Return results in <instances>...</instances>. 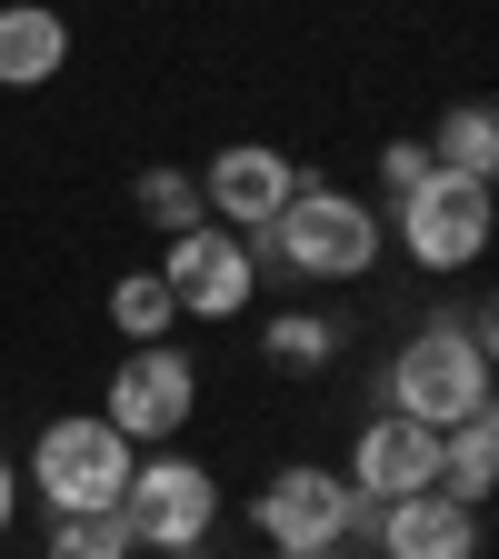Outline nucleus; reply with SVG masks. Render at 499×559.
Wrapping results in <instances>:
<instances>
[{
	"mask_svg": "<svg viewBox=\"0 0 499 559\" xmlns=\"http://www.w3.org/2000/svg\"><path fill=\"white\" fill-rule=\"evenodd\" d=\"M390 250L380 230V210L360 190H340V180H300V200L280 210V221L250 240L260 280H310V290H340V280H370Z\"/></svg>",
	"mask_w": 499,
	"mask_h": 559,
	"instance_id": "obj_1",
	"label": "nucleus"
},
{
	"mask_svg": "<svg viewBox=\"0 0 499 559\" xmlns=\"http://www.w3.org/2000/svg\"><path fill=\"white\" fill-rule=\"evenodd\" d=\"M130 469H140V450L100 409H60V419H40V440L21 460V489H40L50 520H91V510H120Z\"/></svg>",
	"mask_w": 499,
	"mask_h": 559,
	"instance_id": "obj_2",
	"label": "nucleus"
},
{
	"mask_svg": "<svg viewBox=\"0 0 499 559\" xmlns=\"http://www.w3.org/2000/svg\"><path fill=\"white\" fill-rule=\"evenodd\" d=\"M489 360H499V349L460 340L450 320L409 330V340L390 349V409H400V419H419V430H460V419H479V409H489Z\"/></svg>",
	"mask_w": 499,
	"mask_h": 559,
	"instance_id": "obj_3",
	"label": "nucleus"
},
{
	"mask_svg": "<svg viewBox=\"0 0 499 559\" xmlns=\"http://www.w3.org/2000/svg\"><path fill=\"white\" fill-rule=\"evenodd\" d=\"M120 530H130L140 559H200L210 530H221V479L180 450H151L120 489Z\"/></svg>",
	"mask_w": 499,
	"mask_h": 559,
	"instance_id": "obj_4",
	"label": "nucleus"
},
{
	"mask_svg": "<svg viewBox=\"0 0 499 559\" xmlns=\"http://www.w3.org/2000/svg\"><path fill=\"white\" fill-rule=\"evenodd\" d=\"M370 520L380 510L340 469H320V460H280L260 479V500H250V530L270 549H349V539H370Z\"/></svg>",
	"mask_w": 499,
	"mask_h": 559,
	"instance_id": "obj_5",
	"label": "nucleus"
},
{
	"mask_svg": "<svg viewBox=\"0 0 499 559\" xmlns=\"http://www.w3.org/2000/svg\"><path fill=\"white\" fill-rule=\"evenodd\" d=\"M489 180H460V170H430L409 200H390V240L409 250V270H430V280H460V270H479V250H489Z\"/></svg>",
	"mask_w": 499,
	"mask_h": 559,
	"instance_id": "obj_6",
	"label": "nucleus"
},
{
	"mask_svg": "<svg viewBox=\"0 0 499 559\" xmlns=\"http://www.w3.org/2000/svg\"><path fill=\"white\" fill-rule=\"evenodd\" d=\"M190 409H200V370H190L180 340L120 349V370H110V390H100V419H110L130 450H170V440L190 430Z\"/></svg>",
	"mask_w": 499,
	"mask_h": 559,
	"instance_id": "obj_7",
	"label": "nucleus"
},
{
	"mask_svg": "<svg viewBox=\"0 0 499 559\" xmlns=\"http://www.w3.org/2000/svg\"><path fill=\"white\" fill-rule=\"evenodd\" d=\"M161 290H170V310H180V320H240V310L260 300V260H250V240H240V230L200 221V230L161 240Z\"/></svg>",
	"mask_w": 499,
	"mask_h": 559,
	"instance_id": "obj_8",
	"label": "nucleus"
},
{
	"mask_svg": "<svg viewBox=\"0 0 499 559\" xmlns=\"http://www.w3.org/2000/svg\"><path fill=\"white\" fill-rule=\"evenodd\" d=\"M300 180H310V170H300L290 151H270V140H230V151H210V160H200V210H210L221 230L260 240L280 210L300 200Z\"/></svg>",
	"mask_w": 499,
	"mask_h": 559,
	"instance_id": "obj_9",
	"label": "nucleus"
},
{
	"mask_svg": "<svg viewBox=\"0 0 499 559\" xmlns=\"http://www.w3.org/2000/svg\"><path fill=\"white\" fill-rule=\"evenodd\" d=\"M430 469H440V430H419V419L380 409V419H360V440H349V469H340V479L360 489L370 510H390V500H419Z\"/></svg>",
	"mask_w": 499,
	"mask_h": 559,
	"instance_id": "obj_10",
	"label": "nucleus"
},
{
	"mask_svg": "<svg viewBox=\"0 0 499 559\" xmlns=\"http://www.w3.org/2000/svg\"><path fill=\"white\" fill-rule=\"evenodd\" d=\"M370 549H380V559H479V510L419 489V500H390V510L370 520Z\"/></svg>",
	"mask_w": 499,
	"mask_h": 559,
	"instance_id": "obj_11",
	"label": "nucleus"
},
{
	"mask_svg": "<svg viewBox=\"0 0 499 559\" xmlns=\"http://www.w3.org/2000/svg\"><path fill=\"white\" fill-rule=\"evenodd\" d=\"M70 70V21L50 0H0V91H50Z\"/></svg>",
	"mask_w": 499,
	"mask_h": 559,
	"instance_id": "obj_12",
	"label": "nucleus"
},
{
	"mask_svg": "<svg viewBox=\"0 0 499 559\" xmlns=\"http://www.w3.org/2000/svg\"><path fill=\"white\" fill-rule=\"evenodd\" d=\"M430 489H440V500H460V510H489V489H499V419H489V409L460 419V430H440Z\"/></svg>",
	"mask_w": 499,
	"mask_h": 559,
	"instance_id": "obj_13",
	"label": "nucleus"
},
{
	"mask_svg": "<svg viewBox=\"0 0 499 559\" xmlns=\"http://www.w3.org/2000/svg\"><path fill=\"white\" fill-rule=\"evenodd\" d=\"M260 360L290 370V380H320L340 360V320L330 310H280V320H260Z\"/></svg>",
	"mask_w": 499,
	"mask_h": 559,
	"instance_id": "obj_14",
	"label": "nucleus"
},
{
	"mask_svg": "<svg viewBox=\"0 0 499 559\" xmlns=\"http://www.w3.org/2000/svg\"><path fill=\"white\" fill-rule=\"evenodd\" d=\"M430 160H440V170H460V180H499V110H489V100H460V110H440Z\"/></svg>",
	"mask_w": 499,
	"mask_h": 559,
	"instance_id": "obj_15",
	"label": "nucleus"
},
{
	"mask_svg": "<svg viewBox=\"0 0 499 559\" xmlns=\"http://www.w3.org/2000/svg\"><path fill=\"white\" fill-rule=\"evenodd\" d=\"M110 330H120V349H151V340L180 330V310H170V290H161V270H120V280H110Z\"/></svg>",
	"mask_w": 499,
	"mask_h": 559,
	"instance_id": "obj_16",
	"label": "nucleus"
},
{
	"mask_svg": "<svg viewBox=\"0 0 499 559\" xmlns=\"http://www.w3.org/2000/svg\"><path fill=\"white\" fill-rule=\"evenodd\" d=\"M130 210H140L161 240H180V230H200V221H210V210H200V170H170V160L130 180Z\"/></svg>",
	"mask_w": 499,
	"mask_h": 559,
	"instance_id": "obj_17",
	"label": "nucleus"
},
{
	"mask_svg": "<svg viewBox=\"0 0 499 559\" xmlns=\"http://www.w3.org/2000/svg\"><path fill=\"white\" fill-rule=\"evenodd\" d=\"M40 559H140V549H130V530H120V510H91V520H50V539H40Z\"/></svg>",
	"mask_w": 499,
	"mask_h": 559,
	"instance_id": "obj_18",
	"label": "nucleus"
},
{
	"mask_svg": "<svg viewBox=\"0 0 499 559\" xmlns=\"http://www.w3.org/2000/svg\"><path fill=\"white\" fill-rule=\"evenodd\" d=\"M430 170H440V160H430V140H390V151H380V190H390V200H409Z\"/></svg>",
	"mask_w": 499,
	"mask_h": 559,
	"instance_id": "obj_19",
	"label": "nucleus"
},
{
	"mask_svg": "<svg viewBox=\"0 0 499 559\" xmlns=\"http://www.w3.org/2000/svg\"><path fill=\"white\" fill-rule=\"evenodd\" d=\"M11 520H21V460L0 450V539H11Z\"/></svg>",
	"mask_w": 499,
	"mask_h": 559,
	"instance_id": "obj_20",
	"label": "nucleus"
},
{
	"mask_svg": "<svg viewBox=\"0 0 499 559\" xmlns=\"http://www.w3.org/2000/svg\"><path fill=\"white\" fill-rule=\"evenodd\" d=\"M280 559H340V549H280Z\"/></svg>",
	"mask_w": 499,
	"mask_h": 559,
	"instance_id": "obj_21",
	"label": "nucleus"
},
{
	"mask_svg": "<svg viewBox=\"0 0 499 559\" xmlns=\"http://www.w3.org/2000/svg\"><path fill=\"white\" fill-rule=\"evenodd\" d=\"M370 559H380V549H370Z\"/></svg>",
	"mask_w": 499,
	"mask_h": 559,
	"instance_id": "obj_22",
	"label": "nucleus"
}]
</instances>
